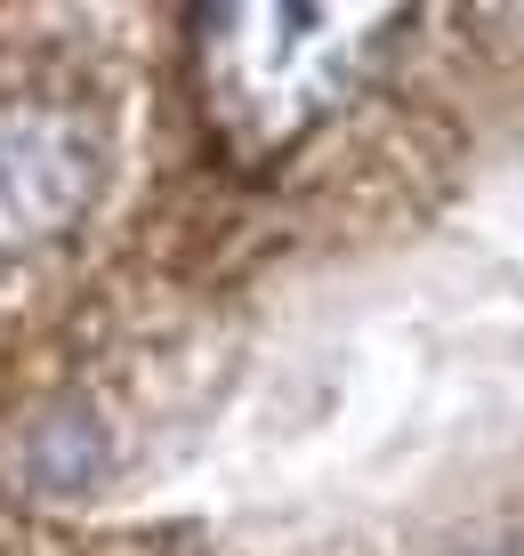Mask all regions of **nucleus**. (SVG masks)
<instances>
[{
	"instance_id": "1",
	"label": "nucleus",
	"mask_w": 524,
	"mask_h": 556,
	"mask_svg": "<svg viewBox=\"0 0 524 556\" xmlns=\"http://www.w3.org/2000/svg\"><path fill=\"white\" fill-rule=\"evenodd\" d=\"M89 186H97V153L73 138V129L25 122V129L0 138V194H9V210H25L33 226L73 218V210L89 202Z\"/></svg>"
},
{
	"instance_id": "2",
	"label": "nucleus",
	"mask_w": 524,
	"mask_h": 556,
	"mask_svg": "<svg viewBox=\"0 0 524 556\" xmlns=\"http://www.w3.org/2000/svg\"><path fill=\"white\" fill-rule=\"evenodd\" d=\"M105 468H113V435L97 428L89 412H49V419H33V428L16 435V476H25V492H41V501H73V492H89Z\"/></svg>"
}]
</instances>
